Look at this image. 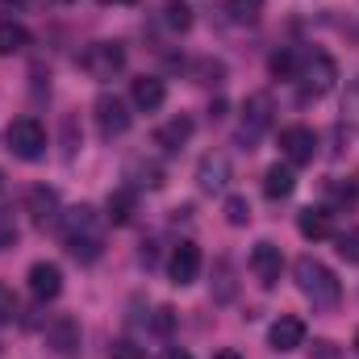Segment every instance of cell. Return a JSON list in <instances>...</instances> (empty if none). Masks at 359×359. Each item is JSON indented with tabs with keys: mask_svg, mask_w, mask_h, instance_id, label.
I'll return each mask as SVG.
<instances>
[{
	"mask_svg": "<svg viewBox=\"0 0 359 359\" xmlns=\"http://www.w3.org/2000/svg\"><path fill=\"white\" fill-rule=\"evenodd\" d=\"M63 243H67L72 259H80V264H96L100 259L104 238H100V222H96V213H92L88 205L67 209V217H63Z\"/></svg>",
	"mask_w": 359,
	"mask_h": 359,
	"instance_id": "1",
	"label": "cell"
},
{
	"mask_svg": "<svg viewBox=\"0 0 359 359\" xmlns=\"http://www.w3.org/2000/svg\"><path fill=\"white\" fill-rule=\"evenodd\" d=\"M292 276H297V288L313 301V309H334V305H339L343 284H339V276L326 268V264H318V259L305 255V259H297Z\"/></svg>",
	"mask_w": 359,
	"mask_h": 359,
	"instance_id": "2",
	"label": "cell"
},
{
	"mask_svg": "<svg viewBox=\"0 0 359 359\" xmlns=\"http://www.w3.org/2000/svg\"><path fill=\"white\" fill-rule=\"evenodd\" d=\"M4 147H8L17 159H25V163L42 159V155H46V130H42V121H38V117H17V121L4 130Z\"/></svg>",
	"mask_w": 359,
	"mask_h": 359,
	"instance_id": "3",
	"label": "cell"
},
{
	"mask_svg": "<svg viewBox=\"0 0 359 359\" xmlns=\"http://www.w3.org/2000/svg\"><path fill=\"white\" fill-rule=\"evenodd\" d=\"M297 80H301V100H322L326 92L334 88L339 67H334V59H330L326 50H313V55L305 59V67L297 72Z\"/></svg>",
	"mask_w": 359,
	"mask_h": 359,
	"instance_id": "4",
	"label": "cell"
},
{
	"mask_svg": "<svg viewBox=\"0 0 359 359\" xmlns=\"http://www.w3.org/2000/svg\"><path fill=\"white\" fill-rule=\"evenodd\" d=\"M80 67L88 72L92 80H113L126 67V46L121 42H92L88 50L80 55Z\"/></svg>",
	"mask_w": 359,
	"mask_h": 359,
	"instance_id": "5",
	"label": "cell"
},
{
	"mask_svg": "<svg viewBox=\"0 0 359 359\" xmlns=\"http://www.w3.org/2000/svg\"><path fill=\"white\" fill-rule=\"evenodd\" d=\"M92 113H96V130H100V138H121L126 130H130V109H126V100L121 96H113V92H100L96 96V104H92Z\"/></svg>",
	"mask_w": 359,
	"mask_h": 359,
	"instance_id": "6",
	"label": "cell"
},
{
	"mask_svg": "<svg viewBox=\"0 0 359 359\" xmlns=\"http://www.w3.org/2000/svg\"><path fill=\"white\" fill-rule=\"evenodd\" d=\"M280 151H284L288 168H305L318 155V138L309 126H288V130H280Z\"/></svg>",
	"mask_w": 359,
	"mask_h": 359,
	"instance_id": "7",
	"label": "cell"
},
{
	"mask_svg": "<svg viewBox=\"0 0 359 359\" xmlns=\"http://www.w3.org/2000/svg\"><path fill=\"white\" fill-rule=\"evenodd\" d=\"M46 347L55 351L59 359H76L80 355V322L76 318H55L50 326H46Z\"/></svg>",
	"mask_w": 359,
	"mask_h": 359,
	"instance_id": "8",
	"label": "cell"
},
{
	"mask_svg": "<svg viewBox=\"0 0 359 359\" xmlns=\"http://www.w3.org/2000/svg\"><path fill=\"white\" fill-rule=\"evenodd\" d=\"M168 276H172V284H192L196 276H201V247L196 243H180L176 251H172V259H168Z\"/></svg>",
	"mask_w": 359,
	"mask_h": 359,
	"instance_id": "9",
	"label": "cell"
},
{
	"mask_svg": "<svg viewBox=\"0 0 359 359\" xmlns=\"http://www.w3.org/2000/svg\"><path fill=\"white\" fill-rule=\"evenodd\" d=\"M268 126H271V96L268 92L247 96V100H243V138L251 142V138H259Z\"/></svg>",
	"mask_w": 359,
	"mask_h": 359,
	"instance_id": "10",
	"label": "cell"
},
{
	"mask_svg": "<svg viewBox=\"0 0 359 359\" xmlns=\"http://www.w3.org/2000/svg\"><path fill=\"white\" fill-rule=\"evenodd\" d=\"M280 268H284L280 247H276V243H255V251H251V271L259 276V284H264V288H276Z\"/></svg>",
	"mask_w": 359,
	"mask_h": 359,
	"instance_id": "11",
	"label": "cell"
},
{
	"mask_svg": "<svg viewBox=\"0 0 359 359\" xmlns=\"http://www.w3.org/2000/svg\"><path fill=\"white\" fill-rule=\"evenodd\" d=\"M29 292L38 297V301H55L59 292H63V271H59V264H34L29 268Z\"/></svg>",
	"mask_w": 359,
	"mask_h": 359,
	"instance_id": "12",
	"label": "cell"
},
{
	"mask_svg": "<svg viewBox=\"0 0 359 359\" xmlns=\"http://www.w3.org/2000/svg\"><path fill=\"white\" fill-rule=\"evenodd\" d=\"M268 343H271V351H297L301 343H305V322L301 318H280V322H271V330H268Z\"/></svg>",
	"mask_w": 359,
	"mask_h": 359,
	"instance_id": "13",
	"label": "cell"
},
{
	"mask_svg": "<svg viewBox=\"0 0 359 359\" xmlns=\"http://www.w3.org/2000/svg\"><path fill=\"white\" fill-rule=\"evenodd\" d=\"M134 104L142 109V113H155V109H163V100H168V84L159 80V76H142V80H134Z\"/></svg>",
	"mask_w": 359,
	"mask_h": 359,
	"instance_id": "14",
	"label": "cell"
},
{
	"mask_svg": "<svg viewBox=\"0 0 359 359\" xmlns=\"http://www.w3.org/2000/svg\"><path fill=\"white\" fill-rule=\"evenodd\" d=\"M25 209L34 213V222H38V226H50V222L59 217V192H55V188H29Z\"/></svg>",
	"mask_w": 359,
	"mask_h": 359,
	"instance_id": "15",
	"label": "cell"
},
{
	"mask_svg": "<svg viewBox=\"0 0 359 359\" xmlns=\"http://www.w3.org/2000/svg\"><path fill=\"white\" fill-rule=\"evenodd\" d=\"M192 130H196V126H192V117H184V113H180V117L163 121V126L155 130V142H159L163 151H180V147L192 138Z\"/></svg>",
	"mask_w": 359,
	"mask_h": 359,
	"instance_id": "16",
	"label": "cell"
},
{
	"mask_svg": "<svg viewBox=\"0 0 359 359\" xmlns=\"http://www.w3.org/2000/svg\"><path fill=\"white\" fill-rule=\"evenodd\" d=\"M297 230H301V238H309V243H322V238H330V234H334V226H330V213H326V209H301Z\"/></svg>",
	"mask_w": 359,
	"mask_h": 359,
	"instance_id": "17",
	"label": "cell"
},
{
	"mask_svg": "<svg viewBox=\"0 0 359 359\" xmlns=\"http://www.w3.org/2000/svg\"><path fill=\"white\" fill-rule=\"evenodd\" d=\"M196 176H201V188H209V192H213V188H226V180H230V159H226V155H205Z\"/></svg>",
	"mask_w": 359,
	"mask_h": 359,
	"instance_id": "18",
	"label": "cell"
},
{
	"mask_svg": "<svg viewBox=\"0 0 359 359\" xmlns=\"http://www.w3.org/2000/svg\"><path fill=\"white\" fill-rule=\"evenodd\" d=\"M292 188H297V176H292V168H288V163H276V168H268V176H264V192H268L271 201L292 196Z\"/></svg>",
	"mask_w": 359,
	"mask_h": 359,
	"instance_id": "19",
	"label": "cell"
},
{
	"mask_svg": "<svg viewBox=\"0 0 359 359\" xmlns=\"http://www.w3.org/2000/svg\"><path fill=\"white\" fill-rule=\"evenodd\" d=\"M104 209H109L104 217H109L113 226H126V222L134 217V188H117V192H109V205H104Z\"/></svg>",
	"mask_w": 359,
	"mask_h": 359,
	"instance_id": "20",
	"label": "cell"
},
{
	"mask_svg": "<svg viewBox=\"0 0 359 359\" xmlns=\"http://www.w3.org/2000/svg\"><path fill=\"white\" fill-rule=\"evenodd\" d=\"M25 46H29V29L17 25V21H0V59L4 55H17Z\"/></svg>",
	"mask_w": 359,
	"mask_h": 359,
	"instance_id": "21",
	"label": "cell"
},
{
	"mask_svg": "<svg viewBox=\"0 0 359 359\" xmlns=\"http://www.w3.org/2000/svg\"><path fill=\"white\" fill-rule=\"evenodd\" d=\"M268 72L276 76V80H297V72H301L297 50H292V46H280V50L268 59Z\"/></svg>",
	"mask_w": 359,
	"mask_h": 359,
	"instance_id": "22",
	"label": "cell"
},
{
	"mask_svg": "<svg viewBox=\"0 0 359 359\" xmlns=\"http://www.w3.org/2000/svg\"><path fill=\"white\" fill-rule=\"evenodd\" d=\"M334 243H339V255H343L347 264H359V226L343 230V234H339Z\"/></svg>",
	"mask_w": 359,
	"mask_h": 359,
	"instance_id": "23",
	"label": "cell"
},
{
	"mask_svg": "<svg viewBox=\"0 0 359 359\" xmlns=\"http://www.w3.org/2000/svg\"><path fill=\"white\" fill-rule=\"evenodd\" d=\"M226 222H230V226H247V222H251L247 196H230V201H226Z\"/></svg>",
	"mask_w": 359,
	"mask_h": 359,
	"instance_id": "24",
	"label": "cell"
},
{
	"mask_svg": "<svg viewBox=\"0 0 359 359\" xmlns=\"http://www.w3.org/2000/svg\"><path fill=\"white\" fill-rule=\"evenodd\" d=\"M130 176H138L134 180L138 188H142V184H147V188H159V184H163V172H159L155 163H130Z\"/></svg>",
	"mask_w": 359,
	"mask_h": 359,
	"instance_id": "25",
	"label": "cell"
},
{
	"mask_svg": "<svg viewBox=\"0 0 359 359\" xmlns=\"http://www.w3.org/2000/svg\"><path fill=\"white\" fill-rule=\"evenodd\" d=\"M168 25H172V29H180V34L192 25V8H188L184 0H172V4H168Z\"/></svg>",
	"mask_w": 359,
	"mask_h": 359,
	"instance_id": "26",
	"label": "cell"
},
{
	"mask_svg": "<svg viewBox=\"0 0 359 359\" xmlns=\"http://www.w3.org/2000/svg\"><path fill=\"white\" fill-rule=\"evenodd\" d=\"M226 8H230V17H234L238 25H243V21H255V17H259V0H230Z\"/></svg>",
	"mask_w": 359,
	"mask_h": 359,
	"instance_id": "27",
	"label": "cell"
},
{
	"mask_svg": "<svg viewBox=\"0 0 359 359\" xmlns=\"http://www.w3.org/2000/svg\"><path fill=\"white\" fill-rule=\"evenodd\" d=\"M17 247V222L8 209H0V251H13Z\"/></svg>",
	"mask_w": 359,
	"mask_h": 359,
	"instance_id": "28",
	"label": "cell"
},
{
	"mask_svg": "<svg viewBox=\"0 0 359 359\" xmlns=\"http://www.w3.org/2000/svg\"><path fill=\"white\" fill-rule=\"evenodd\" d=\"M330 196H334L339 205H347V209H351V205L359 201V188H355V180H347V184H343V180H334V184H330Z\"/></svg>",
	"mask_w": 359,
	"mask_h": 359,
	"instance_id": "29",
	"label": "cell"
},
{
	"mask_svg": "<svg viewBox=\"0 0 359 359\" xmlns=\"http://www.w3.org/2000/svg\"><path fill=\"white\" fill-rule=\"evenodd\" d=\"M109 359H147V351H142L138 343H130V339H117V343L109 347Z\"/></svg>",
	"mask_w": 359,
	"mask_h": 359,
	"instance_id": "30",
	"label": "cell"
},
{
	"mask_svg": "<svg viewBox=\"0 0 359 359\" xmlns=\"http://www.w3.org/2000/svg\"><path fill=\"white\" fill-rule=\"evenodd\" d=\"M17 318V301H13V292L0 284V322H13Z\"/></svg>",
	"mask_w": 359,
	"mask_h": 359,
	"instance_id": "31",
	"label": "cell"
},
{
	"mask_svg": "<svg viewBox=\"0 0 359 359\" xmlns=\"http://www.w3.org/2000/svg\"><path fill=\"white\" fill-rule=\"evenodd\" d=\"M217 276H222L217 297H222V301H230V297H234V284H230V264H217Z\"/></svg>",
	"mask_w": 359,
	"mask_h": 359,
	"instance_id": "32",
	"label": "cell"
},
{
	"mask_svg": "<svg viewBox=\"0 0 359 359\" xmlns=\"http://www.w3.org/2000/svg\"><path fill=\"white\" fill-rule=\"evenodd\" d=\"M172 313H176V309H168V305H163V309H155V330H163V334H168V330H172V322H176Z\"/></svg>",
	"mask_w": 359,
	"mask_h": 359,
	"instance_id": "33",
	"label": "cell"
},
{
	"mask_svg": "<svg viewBox=\"0 0 359 359\" xmlns=\"http://www.w3.org/2000/svg\"><path fill=\"white\" fill-rule=\"evenodd\" d=\"M163 359H192V355H188V351H180V347H168V351H163Z\"/></svg>",
	"mask_w": 359,
	"mask_h": 359,
	"instance_id": "34",
	"label": "cell"
},
{
	"mask_svg": "<svg viewBox=\"0 0 359 359\" xmlns=\"http://www.w3.org/2000/svg\"><path fill=\"white\" fill-rule=\"evenodd\" d=\"M213 359H243V355H238V351H217Z\"/></svg>",
	"mask_w": 359,
	"mask_h": 359,
	"instance_id": "35",
	"label": "cell"
},
{
	"mask_svg": "<svg viewBox=\"0 0 359 359\" xmlns=\"http://www.w3.org/2000/svg\"><path fill=\"white\" fill-rule=\"evenodd\" d=\"M100 4H134V0H100Z\"/></svg>",
	"mask_w": 359,
	"mask_h": 359,
	"instance_id": "36",
	"label": "cell"
},
{
	"mask_svg": "<svg viewBox=\"0 0 359 359\" xmlns=\"http://www.w3.org/2000/svg\"><path fill=\"white\" fill-rule=\"evenodd\" d=\"M355 351H359V330H355Z\"/></svg>",
	"mask_w": 359,
	"mask_h": 359,
	"instance_id": "37",
	"label": "cell"
},
{
	"mask_svg": "<svg viewBox=\"0 0 359 359\" xmlns=\"http://www.w3.org/2000/svg\"><path fill=\"white\" fill-rule=\"evenodd\" d=\"M0 188H4V172H0Z\"/></svg>",
	"mask_w": 359,
	"mask_h": 359,
	"instance_id": "38",
	"label": "cell"
}]
</instances>
